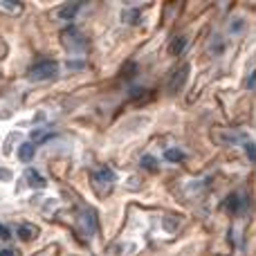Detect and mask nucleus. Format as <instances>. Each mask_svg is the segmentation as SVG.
Here are the masks:
<instances>
[{
  "label": "nucleus",
  "mask_w": 256,
  "mask_h": 256,
  "mask_svg": "<svg viewBox=\"0 0 256 256\" xmlns=\"http://www.w3.org/2000/svg\"><path fill=\"white\" fill-rule=\"evenodd\" d=\"M58 66L54 61H38L34 63V66L30 68V76L34 81H43V79H52L54 74H56Z\"/></svg>",
  "instance_id": "obj_1"
},
{
  "label": "nucleus",
  "mask_w": 256,
  "mask_h": 256,
  "mask_svg": "<svg viewBox=\"0 0 256 256\" xmlns=\"http://www.w3.org/2000/svg\"><path fill=\"white\" fill-rule=\"evenodd\" d=\"M186 76H189V66L178 68V70L171 74V79H168V90H171L173 94L180 92L182 86H184V81H186Z\"/></svg>",
  "instance_id": "obj_2"
},
{
  "label": "nucleus",
  "mask_w": 256,
  "mask_h": 256,
  "mask_svg": "<svg viewBox=\"0 0 256 256\" xmlns=\"http://www.w3.org/2000/svg\"><path fill=\"white\" fill-rule=\"evenodd\" d=\"M25 178H27V184H30V186H34V189H43V186L48 184V180H45V178L40 176L38 171H34V168H30Z\"/></svg>",
  "instance_id": "obj_3"
},
{
  "label": "nucleus",
  "mask_w": 256,
  "mask_h": 256,
  "mask_svg": "<svg viewBox=\"0 0 256 256\" xmlns=\"http://www.w3.org/2000/svg\"><path fill=\"white\" fill-rule=\"evenodd\" d=\"M38 236V227L36 225H20L18 227V238L20 240H34Z\"/></svg>",
  "instance_id": "obj_4"
},
{
  "label": "nucleus",
  "mask_w": 256,
  "mask_h": 256,
  "mask_svg": "<svg viewBox=\"0 0 256 256\" xmlns=\"http://www.w3.org/2000/svg\"><path fill=\"white\" fill-rule=\"evenodd\" d=\"M79 9H81L79 2H68V4H63V7H61L58 16H61V18H72L76 12H79Z\"/></svg>",
  "instance_id": "obj_5"
},
{
  "label": "nucleus",
  "mask_w": 256,
  "mask_h": 256,
  "mask_svg": "<svg viewBox=\"0 0 256 256\" xmlns=\"http://www.w3.org/2000/svg\"><path fill=\"white\" fill-rule=\"evenodd\" d=\"M186 48V38L184 36H178V38L171 40V45H168V50H171V54H182Z\"/></svg>",
  "instance_id": "obj_6"
},
{
  "label": "nucleus",
  "mask_w": 256,
  "mask_h": 256,
  "mask_svg": "<svg viewBox=\"0 0 256 256\" xmlns=\"http://www.w3.org/2000/svg\"><path fill=\"white\" fill-rule=\"evenodd\" d=\"M164 158H166L168 162H182V160H184V153L178 148H168L166 153H164Z\"/></svg>",
  "instance_id": "obj_7"
},
{
  "label": "nucleus",
  "mask_w": 256,
  "mask_h": 256,
  "mask_svg": "<svg viewBox=\"0 0 256 256\" xmlns=\"http://www.w3.org/2000/svg\"><path fill=\"white\" fill-rule=\"evenodd\" d=\"M18 155H20L22 162H30L32 155H34V146H32V144H22L20 146V153H18Z\"/></svg>",
  "instance_id": "obj_8"
},
{
  "label": "nucleus",
  "mask_w": 256,
  "mask_h": 256,
  "mask_svg": "<svg viewBox=\"0 0 256 256\" xmlns=\"http://www.w3.org/2000/svg\"><path fill=\"white\" fill-rule=\"evenodd\" d=\"M142 166L148 168V171H158V162H155L150 155H146V158H142Z\"/></svg>",
  "instance_id": "obj_9"
},
{
  "label": "nucleus",
  "mask_w": 256,
  "mask_h": 256,
  "mask_svg": "<svg viewBox=\"0 0 256 256\" xmlns=\"http://www.w3.org/2000/svg\"><path fill=\"white\" fill-rule=\"evenodd\" d=\"M227 209H232V212H238V209H240V196H232V198L227 200Z\"/></svg>",
  "instance_id": "obj_10"
},
{
  "label": "nucleus",
  "mask_w": 256,
  "mask_h": 256,
  "mask_svg": "<svg viewBox=\"0 0 256 256\" xmlns=\"http://www.w3.org/2000/svg\"><path fill=\"white\" fill-rule=\"evenodd\" d=\"M245 153L250 155V160H252V162H256V144H254V142H245Z\"/></svg>",
  "instance_id": "obj_11"
},
{
  "label": "nucleus",
  "mask_w": 256,
  "mask_h": 256,
  "mask_svg": "<svg viewBox=\"0 0 256 256\" xmlns=\"http://www.w3.org/2000/svg\"><path fill=\"white\" fill-rule=\"evenodd\" d=\"M2 9H9V12H20V4L18 2H0Z\"/></svg>",
  "instance_id": "obj_12"
},
{
  "label": "nucleus",
  "mask_w": 256,
  "mask_h": 256,
  "mask_svg": "<svg viewBox=\"0 0 256 256\" xmlns=\"http://www.w3.org/2000/svg\"><path fill=\"white\" fill-rule=\"evenodd\" d=\"M164 227H166L168 232H173L178 227V220H171V218H164Z\"/></svg>",
  "instance_id": "obj_13"
},
{
  "label": "nucleus",
  "mask_w": 256,
  "mask_h": 256,
  "mask_svg": "<svg viewBox=\"0 0 256 256\" xmlns=\"http://www.w3.org/2000/svg\"><path fill=\"white\" fill-rule=\"evenodd\" d=\"M99 176H104V180H108V182H112V180H115V176H112V173L108 171V168H104V171L99 173Z\"/></svg>",
  "instance_id": "obj_14"
},
{
  "label": "nucleus",
  "mask_w": 256,
  "mask_h": 256,
  "mask_svg": "<svg viewBox=\"0 0 256 256\" xmlns=\"http://www.w3.org/2000/svg\"><path fill=\"white\" fill-rule=\"evenodd\" d=\"M9 236H12V234H9V230H7V227H4V225H0V238H2V240H7Z\"/></svg>",
  "instance_id": "obj_15"
},
{
  "label": "nucleus",
  "mask_w": 256,
  "mask_h": 256,
  "mask_svg": "<svg viewBox=\"0 0 256 256\" xmlns=\"http://www.w3.org/2000/svg\"><path fill=\"white\" fill-rule=\"evenodd\" d=\"M12 178V171H7V168H0V180H9Z\"/></svg>",
  "instance_id": "obj_16"
},
{
  "label": "nucleus",
  "mask_w": 256,
  "mask_h": 256,
  "mask_svg": "<svg viewBox=\"0 0 256 256\" xmlns=\"http://www.w3.org/2000/svg\"><path fill=\"white\" fill-rule=\"evenodd\" d=\"M0 256H14V250H2V252H0Z\"/></svg>",
  "instance_id": "obj_17"
}]
</instances>
